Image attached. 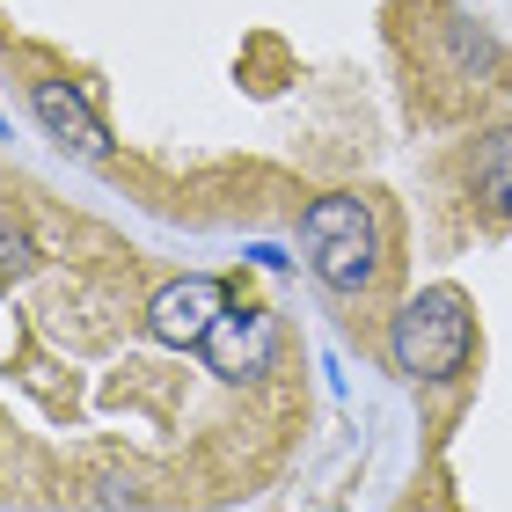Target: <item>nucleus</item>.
Returning a JSON list of instances; mask_svg holds the SVG:
<instances>
[{"instance_id": "nucleus-1", "label": "nucleus", "mask_w": 512, "mask_h": 512, "mask_svg": "<svg viewBox=\"0 0 512 512\" xmlns=\"http://www.w3.org/2000/svg\"><path fill=\"white\" fill-rule=\"evenodd\" d=\"M469 344H476V322H469V300L454 286H432V293L403 300L395 322H388V359L410 381H454L469 366Z\"/></svg>"}, {"instance_id": "nucleus-2", "label": "nucleus", "mask_w": 512, "mask_h": 512, "mask_svg": "<svg viewBox=\"0 0 512 512\" xmlns=\"http://www.w3.org/2000/svg\"><path fill=\"white\" fill-rule=\"evenodd\" d=\"M300 242H308V271L322 278L330 293H366L381 271V235H374V213L366 198L352 191H330L300 213Z\"/></svg>"}, {"instance_id": "nucleus-3", "label": "nucleus", "mask_w": 512, "mask_h": 512, "mask_svg": "<svg viewBox=\"0 0 512 512\" xmlns=\"http://www.w3.org/2000/svg\"><path fill=\"white\" fill-rule=\"evenodd\" d=\"M205 366H213L220 381H264L271 374V359H278V315L271 308H256V300H242V308H227L213 322V337L198 344Z\"/></svg>"}, {"instance_id": "nucleus-4", "label": "nucleus", "mask_w": 512, "mask_h": 512, "mask_svg": "<svg viewBox=\"0 0 512 512\" xmlns=\"http://www.w3.org/2000/svg\"><path fill=\"white\" fill-rule=\"evenodd\" d=\"M220 315H227V286H220V278H205V271H191V278H176V286H161L147 300V337L154 344H176V352H198V344L213 337Z\"/></svg>"}, {"instance_id": "nucleus-5", "label": "nucleus", "mask_w": 512, "mask_h": 512, "mask_svg": "<svg viewBox=\"0 0 512 512\" xmlns=\"http://www.w3.org/2000/svg\"><path fill=\"white\" fill-rule=\"evenodd\" d=\"M30 110H37V125L59 139L66 154H81V161H103L110 154V132L103 118L81 103V88H66V81H30Z\"/></svg>"}, {"instance_id": "nucleus-6", "label": "nucleus", "mask_w": 512, "mask_h": 512, "mask_svg": "<svg viewBox=\"0 0 512 512\" xmlns=\"http://www.w3.org/2000/svg\"><path fill=\"white\" fill-rule=\"evenodd\" d=\"M476 198L491 205V213H512V125H498L476 147Z\"/></svg>"}, {"instance_id": "nucleus-7", "label": "nucleus", "mask_w": 512, "mask_h": 512, "mask_svg": "<svg viewBox=\"0 0 512 512\" xmlns=\"http://www.w3.org/2000/svg\"><path fill=\"white\" fill-rule=\"evenodd\" d=\"M22 264H30V235H15V227H8V235H0V278L22 271Z\"/></svg>"}]
</instances>
